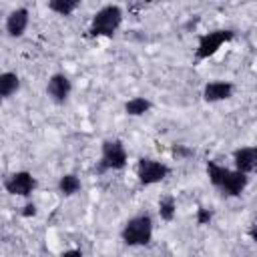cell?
<instances>
[{
    "instance_id": "16",
    "label": "cell",
    "mask_w": 257,
    "mask_h": 257,
    "mask_svg": "<svg viewBox=\"0 0 257 257\" xmlns=\"http://www.w3.org/2000/svg\"><path fill=\"white\" fill-rule=\"evenodd\" d=\"M46 6L50 12H54L58 16H70L74 10L80 8V0H50Z\"/></svg>"
},
{
    "instance_id": "8",
    "label": "cell",
    "mask_w": 257,
    "mask_h": 257,
    "mask_svg": "<svg viewBox=\"0 0 257 257\" xmlns=\"http://www.w3.org/2000/svg\"><path fill=\"white\" fill-rule=\"evenodd\" d=\"M28 22H30V12L28 8L24 6H18L14 8L8 16H6V22H4V30L10 38H20L24 36L26 28H28Z\"/></svg>"
},
{
    "instance_id": "10",
    "label": "cell",
    "mask_w": 257,
    "mask_h": 257,
    "mask_svg": "<svg viewBox=\"0 0 257 257\" xmlns=\"http://www.w3.org/2000/svg\"><path fill=\"white\" fill-rule=\"evenodd\" d=\"M233 165L235 171L249 175L257 169V145H247V147H239L233 151Z\"/></svg>"
},
{
    "instance_id": "1",
    "label": "cell",
    "mask_w": 257,
    "mask_h": 257,
    "mask_svg": "<svg viewBox=\"0 0 257 257\" xmlns=\"http://www.w3.org/2000/svg\"><path fill=\"white\" fill-rule=\"evenodd\" d=\"M122 8L118 4H104L100 6L88 24V36L92 38H112L116 34V30L122 24Z\"/></svg>"
},
{
    "instance_id": "4",
    "label": "cell",
    "mask_w": 257,
    "mask_h": 257,
    "mask_svg": "<svg viewBox=\"0 0 257 257\" xmlns=\"http://www.w3.org/2000/svg\"><path fill=\"white\" fill-rule=\"evenodd\" d=\"M128 163L126 149L122 141L118 139H106L100 147V161H98V173L104 171H122Z\"/></svg>"
},
{
    "instance_id": "18",
    "label": "cell",
    "mask_w": 257,
    "mask_h": 257,
    "mask_svg": "<svg viewBox=\"0 0 257 257\" xmlns=\"http://www.w3.org/2000/svg\"><path fill=\"white\" fill-rule=\"evenodd\" d=\"M171 153H173V157H177V159H189V157L195 155V151L189 149V147H185V145H175V147L171 149Z\"/></svg>"
},
{
    "instance_id": "2",
    "label": "cell",
    "mask_w": 257,
    "mask_h": 257,
    "mask_svg": "<svg viewBox=\"0 0 257 257\" xmlns=\"http://www.w3.org/2000/svg\"><path fill=\"white\" fill-rule=\"evenodd\" d=\"M120 239L126 247H145L153 241V219L147 213L131 217L122 229H120Z\"/></svg>"
},
{
    "instance_id": "17",
    "label": "cell",
    "mask_w": 257,
    "mask_h": 257,
    "mask_svg": "<svg viewBox=\"0 0 257 257\" xmlns=\"http://www.w3.org/2000/svg\"><path fill=\"white\" fill-rule=\"evenodd\" d=\"M197 225H209L211 223V219H213V211L211 209H207V207H199L197 209Z\"/></svg>"
},
{
    "instance_id": "12",
    "label": "cell",
    "mask_w": 257,
    "mask_h": 257,
    "mask_svg": "<svg viewBox=\"0 0 257 257\" xmlns=\"http://www.w3.org/2000/svg\"><path fill=\"white\" fill-rule=\"evenodd\" d=\"M231 169H227L225 165H219L217 161H207V177H209V183L221 191V187L225 185L227 177H229Z\"/></svg>"
},
{
    "instance_id": "21",
    "label": "cell",
    "mask_w": 257,
    "mask_h": 257,
    "mask_svg": "<svg viewBox=\"0 0 257 257\" xmlns=\"http://www.w3.org/2000/svg\"><path fill=\"white\" fill-rule=\"evenodd\" d=\"M247 235H249V239H251L253 243H257V223H253V225L249 227V231H247Z\"/></svg>"
},
{
    "instance_id": "15",
    "label": "cell",
    "mask_w": 257,
    "mask_h": 257,
    "mask_svg": "<svg viewBox=\"0 0 257 257\" xmlns=\"http://www.w3.org/2000/svg\"><path fill=\"white\" fill-rule=\"evenodd\" d=\"M159 217L165 223L175 221V217H177V201H175L173 195H165V197L159 199Z\"/></svg>"
},
{
    "instance_id": "14",
    "label": "cell",
    "mask_w": 257,
    "mask_h": 257,
    "mask_svg": "<svg viewBox=\"0 0 257 257\" xmlns=\"http://www.w3.org/2000/svg\"><path fill=\"white\" fill-rule=\"evenodd\" d=\"M56 187H58V193L62 197H72V195H76L82 189V183H80V179L74 173H66V175H62L58 179V185Z\"/></svg>"
},
{
    "instance_id": "6",
    "label": "cell",
    "mask_w": 257,
    "mask_h": 257,
    "mask_svg": "<svg viewBox=\"0 0 257 257\" xmlns=\"http://www.w3.org/2000/svg\"><path fill=\"white\" fill-rule=\"evenodd\" d=\"M36 177L30 173V171H16L12 175L6 177L4 181V189L8 195L12 197H24L28 199L34 191H36Z\"/></svg>"
},
{
    "instance_id": "3",
    "label": "cell",
    "mask_w": 257,
    "mask_h": 257,
    "mask_svg": "<svg viewBox=\"0 0 257 257\" xmlns=\"http://www.w3.org/2000/svg\"><path fill=\"white\" fill-rule=\"evenodd\" d=\"M233 38H235V30H231V28H217V30H211V32L201 34L199 40H197L195 58L197 60H207V58L215 56Z\"/></svg>"
},
{
    "instance_id": "13",
    "label": "cell",
    "mask_w": 257,
    "mask_h": 257,
    "mask_svg": "<svg viewBox=\"0 0 257 257\" xmlns=\"http://www.w3.org/2000/svg\"><path fill=\"white\" fill-rule=\"evenodd\" d=\"M153 108V102L147 96H133L124 102V112L128 116H143Z\"/></svg>"
},
{
    "instance_id": "11",
    "label": "cell",
    "mask_w": 257,
    "mask_h": 257,
    "mask_svg": "<svg viewBox=\"0 0 257 257\" xmlns=\"http://www.w3.org/2000/svg\"><path fill=\"white\" fill-rule=\"evenodd\" d=\"M20 88V76L12 70H6L0 74V96L2 100H8L12 98Z\"/></svg>"
},
{
    "instance_id": "19",
    "label": "cell",
    "mask_w": 257,
    "mask_h": 257,
    "mask_svg": "<svg viewBox=\"0 0 257 257\" xmlns=\"http://www.w3.org/2000/svg\"><path fill=\"white\" fill-rule=\"evenodd\" d=\"M38 211H36V205L34 203H26L24 207H22V211H20V215L22 217H26V219H30V217H34Z\"/></svg>"
},
{
    "instance_id": "7",
    "label": "cell",
    "mask_w": 257,
    "mask_h": 257,
    "mask_svg": "<svg viewBox=\"0 0 257 257\" xmlns=\"http://www.w3.org/2000/svg\"><path fill=\"white\" fill-rule=\"evenodd\" d=\"M70 92H72V82H70V78H68L66 74L54 72V74L48 78V82H46V96H48L54 104H64V102L68 100Z\"/></svg>"
},
{
    "instance_id": "5",
    "label": "cell",
    "mask_w": 257,
    "mask_h": 257,
    "mask_svg": "<svg viewBox=\"0 0 257 257\" xmlns=\"http://www.w3.org/2000/svg\"><path fill=\"white\" fill-rule=\"evenodd\" d=\"M169 175H171V167L163 161H157L151 157H141L137 161V179L143 187H153L165 181Z\"/></svg>"
},
{
    "instance_id": "20",
    "label": "cell",
    "mask_w": 257,
    "mask_h": 257,
    "mask_svg": "<svg viewBox=\"0 0 257 257\" xmlns=\"http://www.w3.org/2000/svg\"><path fill=\"white\" fill-rule=\"evenodd\" d=\"M60 257H82V251L80 249H66L60 253Z\"/></svg>"
},
{
    "instance_id": "9",
    "label": "cell",
    "mask_w": 257,
    "mask_h": 257,
    "mask_svg": "<svg viewBox=\"0 0 257 257\" xmlns=\"http://www.w3.org/2000/svg\"><path fill=\"white\" fill-rule=\"evenodd\" d=\"M235 92V84L231 80H209L203 86V100L213 104V102H221L231 98Z\"/></svg>"
}]
</instances>
